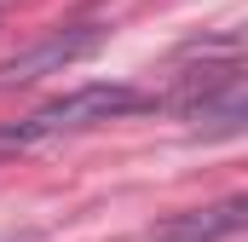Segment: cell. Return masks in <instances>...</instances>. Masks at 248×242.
Masks as SVG:
<instances>
[{
    "instance_id": "3957f363",
    "label": "cell",
    "mask_w": 248,
    "mask_h": 242,
    "mask_svg": "<svg viewBox=\"0 0 248 242\" xmlns=\"http://www.w3.org/2000/svg\"><path fill=\"white\" fill-rule=\"evenodd\" d=\"M104 35H110L104 23H69V29H52V35H41L35 46L0 58V87H29V81H41V75H63L69 63L93 58V52L104 46Z\"/></svg>"
},
{
    "instance_id": "7a4b0ae2",
    "label": "cell",
    "mask_w": 248,
    "mask_h": 242,
    "mask_svg": "<svg viewBox=\"0 0 248 242\" xmlns=\"http://www.w3.org/2000/svg\"><path fill=\"white\" fill-rule=\"evenodd\" d=\"M162 110L196 121L202 138H237L248 127V98H243V58H202L173 81L168 98H156Z\"/></svg>"
},
{
    "instance_id": "277c9868",
    "label": "cell",
    "mask_w": 248,
    "mask_h": 242,
    "mask_svg": "<svg viewBox=\"0 0 248 242\" xmlns=\"http://www.w3.org/2000/svg\"><path fill=\"white\" fill-rule=\"evenodd\" d=\"M243 225H248V202L243 196H225L214 208H190V213L162 219L150 231V242H225V237H237Z\"/></svg>"
},
{
    "instance_id": "6da1fadb",
    "label": "cell",
    "mask_w": 248,
    "mask_h": 242,
    "mask_svg": "<svg viewBox=\"0 0 248 242\" xmlns=\"http://www.w3.org/2000/svg\"><path fill=\"white\" fill-rule=\"evenodd\" d=\"M150 110V92L127 87V81H87V87H69L58 98H46L41 110L17 121H0V162L6 156H23L46 138H63V133H87V127H104L116 116H139Z\"/></svg>"
}]
</instances>
